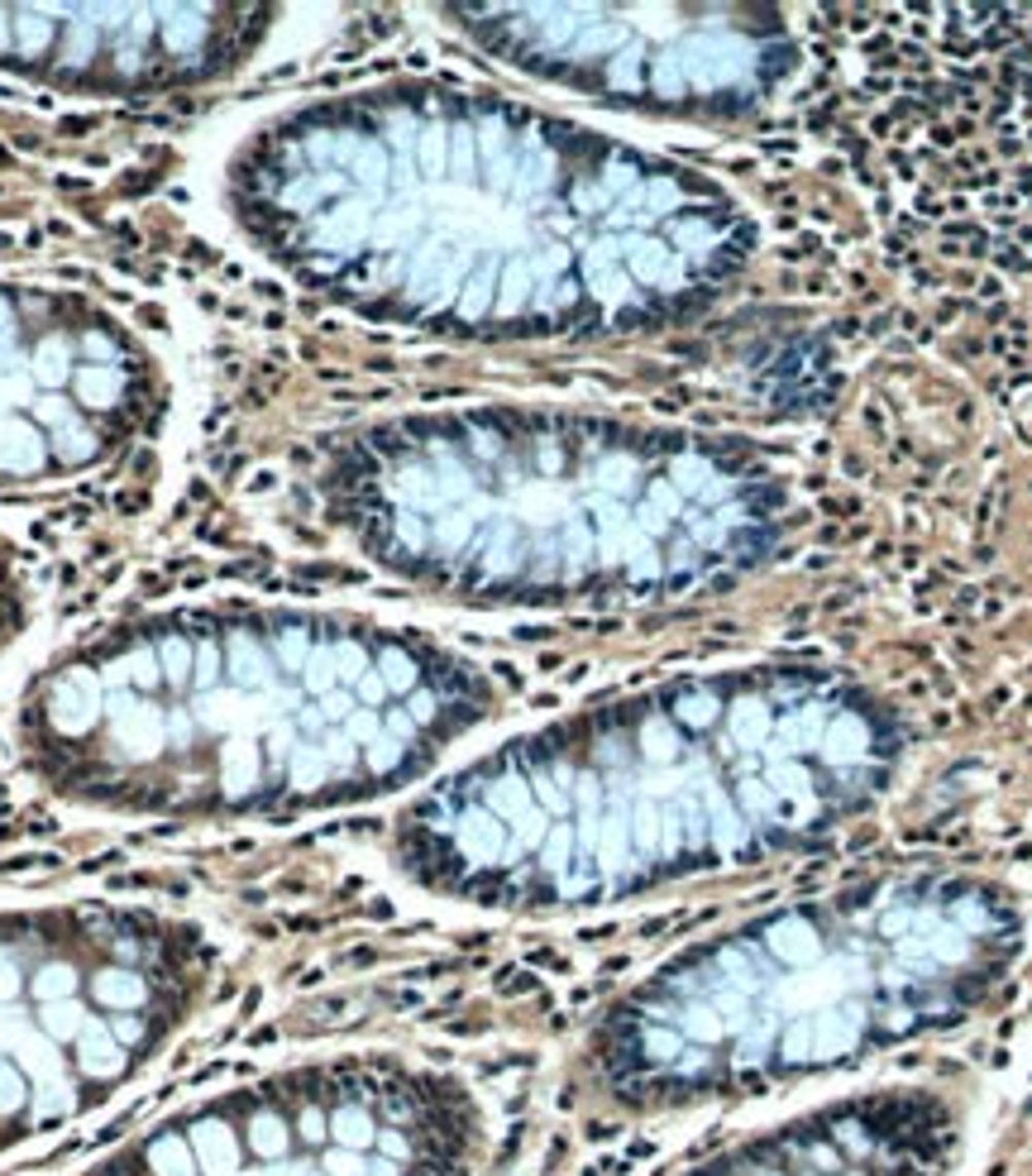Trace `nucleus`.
<instances>
[{
	"mask_svg": "<svg viewBox=\"0 0 1032 1176\" xmlns=\"http://www.w3.org/2000/svg\"><path fill=\"white\" fill-rule=\"evenodd\" d=\"M92 450H96V435L87 426H77V421L58 431V455L63 459H92Z\"/></svg>",
	"mask_w": 1032,
	"mask_h": 1176,
	"instance_id": "26",
	"label": "nucleus"
},
{
	"mask_svg": "<svg viewBox=\"0 0 1032 1176\" xmlns=\"http://www.w3.org/2000/svg\"><path fill=\"white\" fill-rule=\"evenodd\" d=\"M14 985H20V980H14V967H5V961H0V1000H10Z\"/></svg>",
	"mask_w": 1032,
	"mask_h": 1176,
	"instance_id": "35",
	"label": "nucleus"
},
{
	"mask_svg": "<svg viewBox=\"0 0 1032 1176\" xmlns=\"http://www.w3.org/2000/svg\"><path fill=\"white\" fill-rule=\"evenodd\" d=\"M192 718H197V713H182V708L168 713V742H177V746L192 742Z\"/></svg>",
	"mask_w": 1032,
	"mask_h": 1176,
	"instance_id": "32",
	"label": "nucleus"
},
{
	"mask_svg": "<svg viewBox=\"0 0 1032 1176\" xmlns=\"http://www.w3.org/2000/svg\"><path fill=\"white\" fill-rule=\"evenodd\" d=\"M96 1000H101L105 1009H139L148 1000V985L139 971L130 967H105L101 976H96Z\"/></svg>",
	"mask_w": 1032,
	"mask_h": 1176,
	"instance_id": "16",
	"label": "nucleus"
},
{
	"mask_svg": "<svg viewBox=\"0 0 1032 1176\" xmlns=\"http://www.w3.org/2000/svg\"><path fill=\"white\" fill-rule=\"evenodd\" d=\"M110 1033H115V1043L125 1047V1043H139V1038H144V1023H139V1019H115V1023H110Z\"/></svg>",
	"mask_w": 1032,
	"mask_h": 1176,
	"instance_id": "33",
	"label": "nucleus"
},
{
	"mask_svg": "<svg viewBox=\"0 0 1032 1176\" xmlns=\"http://www.w3.org/2000/svg\"><path fill=\"white\" fill-rule=\"evenodd\" d=\"M67 1105H72V1085H63V1081H48V1085H43L39 1114H63Z\"/></svg>",
	"mask_w": 1032,
	"mask_h": 1176,
	"instance_id": "29",
	"label": "nucleus"
},
{
	"mask_svg": "<svg viewBox=\"0 0 1032 1176\" xmlns=\"http://www.w3.org/2000/svg\"><path fill=\"white\" fill-rule=\"evenodd\" d=\"M315 631L306 627V622H288V627H277L273 636V655H277V669L282 675H292V680H301L306 675V665H311V655H315Z\"/></svg>",
	"mask_w": 1032,
	"mask_h": 1176,
	"instance_id": "15",
	"label": "nucleus"
},
{
	"mask_svg": "<svg viewBox=\"0 0 1032 1176\" xmlns=\"http://www.w3.org/2000/svg\"><path fill=\"white\" fill-rule=\"evenodd\" d=\"M48 713L58 732H67V737L92 732L96 718H101V680H96L92 669H67L63 680L53 684Z\"/></svg>",
	"mask_w": 1032,
	"mask_h": 1176,
	"instance_id": "6",
	"label": "nucleus"
},
{
	"mask_svg": "<svg viewBox=\"0 0 1032 1176\" xmlns=\"http://www.w3.org/2000/svg\"><path fill=\"white\" fill-rule=\"evenodd\" d=\"M67 373H72V350H67V340L48 335V340L39 345V354H34V379H39L43 388H63Z\"/></svg>",
	"mask_w": 1032,
	"mask_h": 1176,
	"instance_id": "20",
	"label": "nucleus"
},
{
	"mask_svg": "<svg viewBox=\"0 0 1032 1176\" xmlns=\"http://www.w3.org/2000/svg\"><path fill=\"white\" fill-rule=\"evenodd\" d=\"M158 651V665H163V684H192V665H197V641L187 636H163L154 646Z\"/></svg>",
	"mask_w": 1032,
	"mask_h": 1176,
	"instance_id": "18",
	"label": "nucleus"
},
{
	"mask_svg": "<svg viewBox=\"0 0 1032 1176\" xmlns=\"http://www.w3.org/2000/svg\"><path fill=\"white\" fill-rule=\"evenodd\" d=\"M20 25H25V34H20V43H25V53H43V48H48L53 29H48V20H43L39 10L20 14Z\"/></svg>",
	"mask_w": 1032,
	"mask_h": 1176,
	"instance_id": "27",
	"label": "nucleus"
},
{
	"mask_svg": "<svg viewBox=\"0 0 1032 1176\" xmlns=\"http://www.w3.org/2000/svg\"><path fill=\"white\" fill-rule=\"evenodd\" d=\"M77 1061H81V1072L87 1076H120L125 1072V1047L115 1043V1033L105 1028V1023H87L81 1028V1047H77Z\"/></svg>",
	"mask_w": 1032,
	"mask_h": 1176,
	"instance_id": "11",
	"label": "nucleus"
},
{
	"mask_svg": "<svg viewBox=\"0 0 1032 1176\" xmlns=\"http://www.w3.org/2000/svg\"><path fill=\"white\" fill-rule=\"evenodd\" d=\"M105 718H110V732H115V746L134 760H154L163 746H168V713L158 704H148L144 693H110L105 698Z\"/></svg>",
	"mask_w": 1032,
	"mask_h": 1176,
	"instance_id": "5",
	"label": "nucleus"
},
{
	"mask_svg": "<svg viewBox=\"0 0 1032 1176\" xmlns=\"http://www.w3.org/2000/svg\"><path fill=\"white\" fill-rule=\"evenodd\" d=\"M1013 956L1019 914L990 880L836 885L660 971L612 1019L602 1072L651 1105L812 1081L966 1023Z\"/></svg>",
	"mask_w": 1032,
	"mask_h": 1176,
	"instance_id": "2",
	"label": "nucleus"
},
{
	"mask_svg": "<svg viewBox=\"0 0 1032 1176\" xmlns=\"http://www.w3.org/2000/svg\"><path fill=\"white\" fill-rule=\"evenodd\" d=\"M25 1057H29V1067H34L39 1076H53V1067H58V1057H53L48 1043H25Z\"/></svg>",
	"mask_w": 1032,
	"mask_h": 1176,
	"instance_id": "31",
	"label": "nucleus"
},
{
	"mask_svg": "<svg viewBox=\"0 0 1032 1176\" xmlns=\"http://www.w3.org/2000/svg\"><path fill=\"white\" fill-rule=\"evenodd\" d=\"M148 1167L154 1176H197V1152L182 1134H163L148 1143Z\"/></svg>",
	"mask_w": 1032,
	"mask_h": 1176,
	"instance_id": "17",
	"label": "nucleus"
},
{
	"mask_svg": "<svg viewBox=\"0 0 1032 1176\" xmlns=\"http://www.w3.org/2000/svg\"><path fill=\"white\" fill-rule=\"evenodd\" d=\"M0 340H10V312H5V301H0Z\"/></svg>",
	"mask_w": 1032,
	"mask_h": 1176,
	"instance_id": "36",
	"label": "nucleus"
},
{
	"mask_svg": "<svg viewBox=\"0 0 1032 1176\" xmlns=\"http://www.w3.org/2000/svg\"><path fill=\"white\" fill-rule=\"evenodd\" d=\"M382 536L411 564L478 588L703 584L756 569L785 536V484L727 445H622L497 421L421 431L368 479Z\"/></svg>",
	"mask_w": 1032,
	"mask_h": 1176,
	"instance_id": "3",
	"label": "nucleus"
},
{
	"mask_svg": "<svg viewBox=\"0 0 1032 1176\" xmlns=\"http://www.w3.org/2000/svg\"><path fill=\"white\" fill-rule=\"evenodd\" d=\"M158 20H163V43L172 53H197L201 39H206V10L197 5H154Z\"/></svg>",
	"mask_w": 1032,
	"mask_h": 1176,
	"instance_id": "13",
	"label": "nucleus"
},
{
	"mask_svg": "<svg viewBox=\"0 0 1032 1176\" xmlns=\"http://www.w3.org/2000/svg\"><path fill=\"white\" fill-rule=\"evenodd\" d=\"M125 684H134V689H158L163 684V665H158V651L154 646H139V651H130L125 660Z\"/></svg>",
	"mask_w": 1032,
	"mask_h": 1176,
	"instance_id": "23",
	"label": "nucleus"
},
{
	"mask_svg": "<svg viewBox=\"0 0 1032 1176\" xmlns=\"http://www.w3.org/2000/svg\"><path fill=\"white\" fill-rule=\"evenodd\" d=\"M225 669H230L235 689H248V693H268L277 684V655L263 651V641L248 636V631H230V641H225Z\"/></svg>",
	"mask_w": 1032,
	"mask_h": 1176,
	"instance_id": "7",
	"label": "nucleus"
},
{
	"mask_svg": "<svg viewBox=\"0 0 1032 1176\" xmlns=\"http://www.w3.org/2000/svg\"><path fill=\"white\" fill-rule=\"evenodd\" d=\"M187 1143H192V1152H197V1167H201L206 1176H239L244 1152H239V1138L230 1134V1124H225V1119H197Z\"/></svg>",
	"mask_w": 1032,
	"mask_h": 1176,
	"instance_id": "9",
	"label": "nucleus"
},
{
	"mask_svg": "<svg viewBox=\"0 0 1032 1176\" xmlns=\"http://www.w3.org/2000/svg\"><path fill=\"white\" fill-rule=\"evenodd\" d=\"M20 1100H25V1081H20V1076L0 1061V1110H14Z\"/></svg>",
	"mask_w": 1032,
	"mask_h": 1176,
	"instance_id": "28",
	"label": "nucleus"
},
{
	"mask_svg": "<svg viewBox=\"0 0 1032 1176\" xmlns=\"http://www.w3.org/2000/svg\"><path fill=\"white\" fill-rule=\"evenodd\" d=\"M0 464L14 473H29L43 464V440L25 421H0Z\"/></svg>",
	"mask_w": 1032,
	"mask_h": 1176,
	"instance_id": "14",
	"label": "nucleus"
},
{
	"mask_svg": "<svg viewBox=\"0 0 1032 1176\" xmlns=\"http://www.w3.org/2000/svg\"><path fill=\"white\" fill-rule=\"evenodd\" d=\"M72 14V39H67V53H63V67H81L87 58H92V48H96V20H92V10H67Z\"/></svg>",
	"mask_w": 1032,
	"mask_h": 1176,
	"instance_id": "22",
	"label": "nucleus"
},
{
	"mask_svg": "<svg viewBox=\"0 0 1032 1176\" xmlns=\"http://www.w3.org/2000/svg\"><path fill=\"white\" fill-rule=\"evenodd\" d=\"M326 784H340L335 765H330L326 746L321 742H301L292 751V765H288V789L292 794H321Z\"/></svg>",
	"mask_w": 1032,
	"mask_h": 1176,
	"instance_id": "10",
	"label": "nucleus"
},
{
	"mask_svg": "<svg viewBox=\"0 0 1032 1176\" xmlns=\"http://www.w3.org/2000/svg\"><path fill=\"white\" fill-rule=\"evenodd\" d=\"M192 684H197V693L221 689V646H215V641H197V665H192Z\"/></svg>",
	"mask_w": 1032,
	"mask_h": 1176,
	"instance_id": "25",
	"label": "nucleus"
},
{
	"mask_svg": "<svg viewBox=\"0 0 1032 1176\" xmlns=\"http://www.w3.org/2000/svg\"><path fill=\"white\" fill-rule=\"evenodd\" d=\"M497 43L540 67L598 72L612 96H655L665 105L770 101L798 67V39L779 10H602V5H493L469 10Z\"/></svg>",
	"mask_w": 1032,
	"mask_h": 1176,
	"instance_id": "4",
	"label": "nucleus"
},
{
	"mask_svg": "<svg viewBox=\"0 0 1032 1176\" xmlns=\"http://www.w3.org/2000/svg\"><path fill=\"white\" fill-rule=\"evenodd\" d=\"M87 354H92V364H110V359H115V345L105 340V335H87Z\"/></svg>",
	"mask_w": 1032,
	"mask_h": 1176,
	"instance_id": "34",
	"label": "nucleus"
},
{
	"mask_svg": "<svg viewBox=\"0 0 1032 1176\" xmlns=\"http://www.w3.org/2000/svg\"><path fill=\"white\" fill-rule=\"evenodd\" d=\"M899 713L818 665L674 684L622 718L511 746L435 789L411 865L488 900H598L832 842L889 794Z\"/></svg>",
	"mask_w": 1032,
	"mask_h": 1176,
	"instance_id": "1",
	"label": "nucleus"
},
{
	"mask_svg": "<svg viewBox=\"0 0 1032 1176\" xmlns=\"http://www.w3.org/2000/svg\"><path fill=\"white\" fill-rule=\"evenodd\" d=\"M263 784V742L259 737H230L221 751V789L225 798H248Z\"/></svg>",
	"mask_w": 1032,
	"mask_h": 1176,
	"instance_id": "8",
	"label": "nucleus"
},
{
	"mask_svg": "<svg viewBox=\"0 0 1032 1176\" xmlns=\"http://www.w3.org/2000/svg\"><path fill=\"white\" fill-rule=\"evenodd\" d=\"M72 990H77V971L67 967V961H53V967H43L39 976H34V994L39 1000H72Z\"/></svg>",
	"mask_w": 1032,
	"mask_h": 1176,
	"instance_id": "24",
	"label": "nucleus"
},
{
	"mask_svg": "<svg viewBox=\"0 0 1032 1176\" xmlns=\"http://www.w3.org/2000/svg\"><path fill=\"white\" fill-rule=\"evenodd\" d=\"M39 421H48V426H72V406L63 402V397H39Z\"/></svg>",
	"mask_w": 1032,
	"mask_h": 1176,
	"instance_id": "30",
	"label": "nucleus"
},
{
	"mask_svg": "<svg viewBox=\"0 0 1032 1176\" xmlns=\"http://www.w3.org/2000/svg\"><path fill=\"white\" fill-rule=\"evenodd\" d=\"M43 1028H48V1038H81L87 1014H81L77 1000H53V1005L43 1009Z\"/></svg>",
	"mask_w": 1032,
	"mask_h": 1176,
	"instance_id": "21",
	"label": "nucleus"
},
{
	"mask_svg": "<svg viewBox=\"0 0 1032 1176\" xmlns=\"http://www.w3.org/2000/svg\"><path fill=\"white\" fill-rule=\"evenodd\" d=\"M77 392H81V402H92V406H115L120 392H125V373L105 364H87L77 373Z\"/></svg>",
	"mask_w": 1032,
	"mask_h": 1176,
	"instance_id": "19",
	"label": "nucleus"
},
{
	"mask_svg": "<svg viewBox=\"0 0 1032 1176\" xmlns=\"http://www.w3.org/2000/svg\"><path fill=\"white\" fill-rule=\"evenodd\" d=\"M292 1138H297V1124L282 1119L277 1110H259L248 1119V1148L259 1152V1163H282L292 1157Z\"/></svg>",
	"mask_w": 1032,
	"mask_h": 1176,
	"instance_id": "12",
	"label": "nucleus"
}]
</instances>
